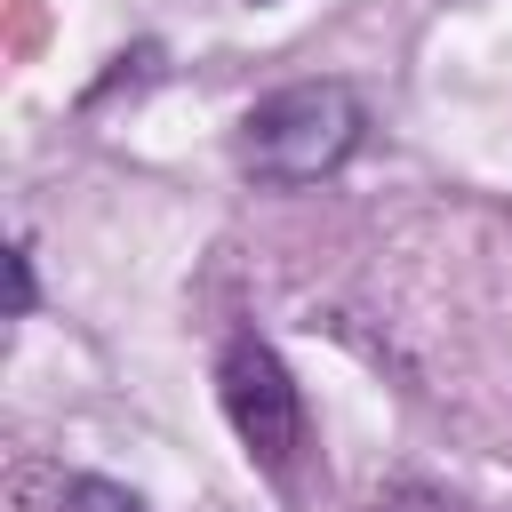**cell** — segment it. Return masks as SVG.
Returning a JSON list of instances; mask_svg holds the SVG:
<instances>
[{"label":"cell","mask_w":512,"mask_h":512,"mask_svg":"<svg viewBox=\"0 0 512 512\" xmlns=\"http://www.w3.org/2000/svg\"><path fill=\"white\" fill-rule=\"evenodd\" d=\"M352 144H360V96L344 80L272 88L240 120V160L264 184H320V176H336L352 160Z\"/></svg>","instance_id":"1"},{"label":"cell","mask_w":512,"mask_h":512,"mask_svg":"<svg viewBox=\"0 0 512 512\" xmlns=\"http://www.w3.org/2000/svg\"><path fill=\"white\" fill-rule=\"evenodd\" d=\"M56 512H144V496H136V488H120V480H96V472H80V480H64Z\"/></svg>","instance_id":"3"},{"label":"cell","mask_w":512,"mask_h":512,"mask_svg":"<svg viewBox=\"0 0 512 512\" xmlns=\"http://www.w3.org/2000/svg\"><path fill=\"white\" fill-rule=\"evenodd\" d=\"M216 400H224L240 448H248L272 480H288V456H296V440H304V400H296V376L280 368V352H272L264 336H232V344H224V360H216Z\"/></svg>","instance_id":"2"},{"label":"cell","mask_w":512,"mask_h":512,"mask_svg":"<svg viewBox=\"0 0 512 512\" xmlns=\"http://www.w3.org/2000/svg\"><path fill=\"white\" fill-rule=\"evenodd\" d=\"M8 312H16V320L32 312V256H24V248H8Z\"/></svg>","instance_id":"4"}]
</instances>
